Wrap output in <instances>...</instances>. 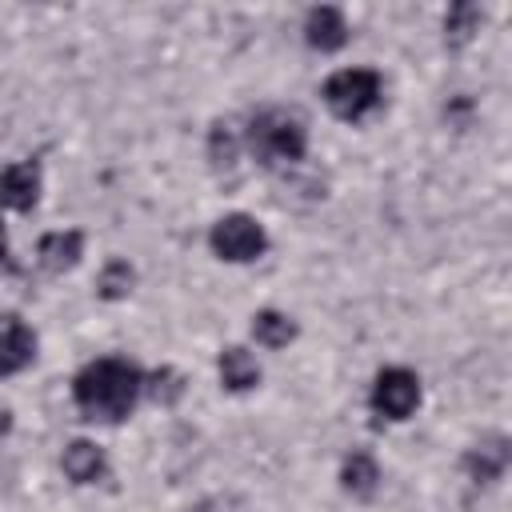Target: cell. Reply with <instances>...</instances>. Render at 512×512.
<instances>
[{"instance_id": "16", "label": "cell", "mask_w": 512, "mask_h": 512, "mask_svg": "<svg viewBox=\"0 0 512 512\" xmlns=\"http://www.w3.org/2000/svg\"><path fill=\"white\" fill-rule=\"evenodd\" d=\"M132 292V268L124 260H112L104 272H100V296L104 300H120Z\"/></svg>"}, {"instance_id": "1", "label": "cell", "mask_w": 512, "mask_h": 512, "mask_svg": "<svg viewBox=\"0 0 512 512\" xmlns=\"http://www.w3.org/2000/svg\"><path fill=\"white\" fill-rule=\"evenodd\" d=\"M144 388V376L136 364L128 360H116V356H104V360H92L76 380H72V396H76V408L88 416V420H124L136 404Z\"/></svg>"}, {"instance_id": "19", "label": "cell", "mask_w": 512, "mask_h": 512, "mask_svg": "<svg viewBox=\"0 0 512 512\" xmlns=\"http://www.w3.org/2000/svg\"><path fill=\"white\" fill-rule=\"evenodd\" d=\"M8 428H12V408H8V404H0V436H4Z\"/></svg>"}, {"instance_id": "3", "label": "cell", "mask_w": 512, "mask_h": 512, "mask_svg": "<svg viewBox=\"0 0 512 512\" xmlns=\"http://www.w3.org/2000/svg\"><path fill=\"white\" fill-rule=\"evenodd\" d=\"M380 96H384V88L372 68H344V72L328 76V84H324V100L340 120H364L380 104Z\"/></svg>"}, {"instance_id": "11", "label": "cell", "mask_w": 512, "mask_h": 512, "mask_svg": "<svg viewBox=\"0 0 512 512\" xmlns=\"http://www.w3.org/2000/svg\"><path fill=\"white\" fill-rule=\"evenodd\" d=\"M64 476L76 484H96L104 476V452L88 440H72L64 448Z\"/></svg>"}, {"instance_id": "17", "label": "cell", "mask_w": 512, "mask_h": 512, "mask_svg": "<svg viewBox=\"0 0 512 512\" xmlns=\"http://www.w3.org/2000/svg\"><path fill=\"white\" fill-rule=\"evenodd\" d=\"M148 392H152V400L172 404V400H180V392H184V376H180L176 368H156V372L148 376Z\"/></svg>"}, {"instance_id": "15", "label": "cell", "mask_w": 512, "mask_h": 512, "mask_svg": "<svg viewBox=\"0 0 512 512\" xmlns=\"http://www.w3.org/2000/svg\"><path fill=\"white\" fill-rule=\"evenodd\" d=\"M476 28H480V8H476V4H452V8H448V16H444L448 44H464V40H472Z\"/></svg>"}, {"instance_id": "4", "label": "cell", "mask_w": 512, "mask_h": 512, "mask_svg": "<svg viewBox=\"0 0 512 512\" xmlns=\"http://www.w3.org/2000/svg\"><path fill=\"white\" fill-rule=\"evenodd\" d=\"M264 248H268L264 228H260L252 216H244V212H232V216L216 220V228H212V252H216L220 260L248 264V260H256Z\"/></svg>"}, {"instance_id": "18", "label": "cell", "mask_w": 512, "mask_h": 512, "mask_svg": "<svg viewBox=\"0 0 512 512\" xmlns=\"http://www.w3.org/2000/svg\"><path fill=\"white\" fill-rule=\"evenodd\" d=\"M220 152H224V164H232V156H236V144H232V132H228L224 124H216V132H212V156L220 160Z\"/></svg>"}, {"instance_id": "7", "label": "cell", "mask_w": 512, "mask_h": 512, "mask_svg": "<svg viewBox=\"0 0 512 512\" xmlns=\"http://www.w3.org/2000/svg\"><path fill=\"white\" fill-rule=\"evenodd\" d=\"M36 356V336L28 332L24 320L8 316L4 328H0V376H12L20 368H28Z\"/></svg>"}, {"instance_id": "13", "label": "cell", "mask_w": 512, "mask_h": 512, "mask_svg": "<svg viewBox=\"0 0 512 512\" xmlns=\"http://www.w3.org/2000/svg\"><path fill=\"white\" fill-rule=\"evenodd\" d=\"M252 336H256V344H264V348H284V344L296 336V324H292L284 312L264 308V312L252 316Z\"/></svg>"}, {"instance_id": "14", "label": "cell", "mask_w": 512, "mask_h": 512, "mask_svg": "<svg viewBox=\"0 0 512 512\" xmlns=\"http://www.w3.org/2000/svg\"><path fill=\"white\" fill-rule=\"evenodd\" d=\"M340 476H344V488L352 496H372L376 492V480H380V468H376V460L368 452H352L344 460V472Z\"/></svg>"}, {"instance_id": "6", "label": "cell", "mask_w": 512, "mask_h": 512, "mask_svg": "<svg viewBox=\"0 0 512 512\" xmlns=\"http://www.w3.org/2000/svg\"><path fill=\"white\" fill-rule=\"evenodd\" d=\"M36 200H40V168H36L32 160L8 164V168L0 172V208L28 212Z\"/></svg>"}, {"instance_id": "21", "label": "cell", "mask_w": 512, "mask_h": 512, "mask_svg": "<svg viewBox=\"0 0 512 512\" xmlns=\"http://www.w3.org/2000/svg\"><path fill=\"white\" fill-rule=\"evenodd\" d=\"M188 512H212V508H208V504H200V508H188Z\"/></svg>"}, {"instance_id": "10", "label": "cell", "mask_w": 512, "mask_h": 512, "mask_svg": "<svg viewBox=\"0 0 512 512\" xmlns=\"http://www.w3.org/2000/svg\"><path fill=\"white\" fill-rule=\"evenodd\" d=\"M80 252H84V236H80L76 228H68V232H48V236L40 240V248H36L40 268H48V272L72 268V264L80 260Z\"/></svg>"}, {"instance_id": "9", "label": "cell", "mask_w": 512, "mask_h": 512, "mask_svg": "<svg viewBox=\"0 0 512 512\" xmlns=\"http://www.w3.org/2000/svg\"><path fill=\"white\" fill-rule=\"evenodd\" d=\"M464 468H468V476H472L476 484L500 480L504 468H508V440H504V436H492V440L476 444V448L464 456Z\"/></svg>"}, {"instance_id": "20", "label": "cell", "mask_w": 512, "mask_h": 512, "mask_svg": "<svg viewBox=\"0 0 512 512\" xmlns=\"http://www.w3.org/2000/svg\"><path fill=\"white\" fill-rule=\"evenodd\" d=\"M0 268H12V260H8V240H4V224H0Z\"/></svg>"}, {"instance_id": "8", "label": "cell", "mask_w": 512, "mask_h": 512, "mask_svg": "<svg viewBox=\"0 0 512 512\" xmlns=\"http://www.w3.org/2000/svg\"><path fill=\"white\" fill-rule=\"evenodd\" d=\"M304 36H308L312 48H320V52H336V48H344V40H348V20H344V12L332 8V4L312 8L308 20H304Z\"/></svg>"}, {"instance_id": "12", "label": "cell", "mask_w": 512, "mask_h": 512, "mask_svg": "<svg viewBox=\"0 0 512 512\" xmlns=\"http://www.w3.org/2000/svg\"><path fill=\"white\" fill-rule=\"evenodd\" d=\"M220 380H224V388H232V392H244V388H256L260 384V364H256V356L252 352H244V348H224L220 352Z\"/></svg>"}, {"instance_id": "2", "label": "cell", "mask_w": 512, "mask_h": 512, "mask_svg": "<svg viewBox=\"0 0 512 512\" xmlns=\"http://www.w3.org/2000/svg\"><path fill=\"white\" fill-rule=\"evenodd\" d=\"M248 148L260 164H296V160H304L308 132L292 112L264 108L248 120Z\"/></svg>"}, {"instance_id": "5", "label": "cell", "mask_w": 512, "mask_h": 512, "mask_svg": "<svg viewBox=\"0 0 512 512\" xmlns=\"http://www.w3.org/2000/svg\"><path fill=\"white\" fill-rule=\"evenodd\" d=\"M420 404V380L408 368H384L372 384V408L384 420H408Z\"/></svg>"}]
</instances>
